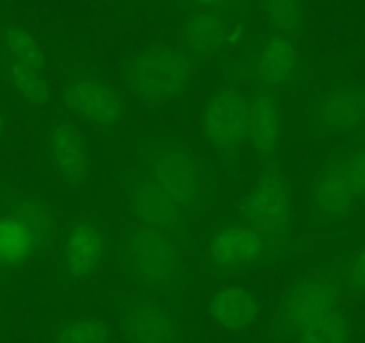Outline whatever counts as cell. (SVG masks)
Listing matches in <instances>:
<instances>
[{
	"label": "cell",
	"mask_w": 365,
	"mask_h": 343,
	"mask_svg": "<svg viewBox=\"0 0 365 343\" xmlns=\"http://www.w3.org/2000/svg\"><path fill=\"white\" fill-rule=\"evenodd\" d=\"M52 343H110V331L101 318L81 315L63 322L56 329Z\"/></svg>",
	"instance_id": "cell-19"
},
{
	"label": "cell",
	"mask_w": 365,
	"mask_h": 343,
	"mask_svg": "<svg viewBox=\"0 0 365 343\" xmlns=\"http://www.w3.org/2000/svg\"><path fill=\"white\" fill-rule=\"evenodd\" d=\"M317 122L329 134H351L365 124V88L342 86L317 104Z\"/></svg>",
	"instance_id": "cell-14"
},
{
	"label": "cell",
	"mask_w": 365,
	"mask_h": 343,
	"mask_svg": "<svg viewBox=\"0 0 365 343\" xmlns=\"http://www.w3.org/2000/svg\"><path fill=\"white\" fill-rule=\"evenodd\" d=\"M285 324L296 343H351L349 322L326 286L303 281L285 300Z\"/></svg>",
	"instance_id": "cell-3"
},
{
	"label": "cell",
	"mask_w": 365,
	"mask_h": 343,
	"mask_svg": "<svg viewBox=\"0 0 365 343\" xmlns=\"http://www.w3.org/2000/svg\"><path fill=\"white\" fill-rule=\"evenodd\" d=\"M194 83L192 59L170 45H150L128 56L120 65V84L131 99L163 106L187 95Z\"/></svg>",
	"instance_id": "cell-2"
},
{
	"label": "cell",
	"mask_w": 365,
	"mask_h": 343,
	"mask_svg": "<svg viewBox=\"0 0 365 343\" xmlns=\"http://www.w3.org/2000/svg\"><path fill=\"white\" fill-rule=\"evenodd\" d=\"M122 331L131 343H168L172 324L163 310L153 302H138L128 310Z\"/></svg>",
	"instance_id": "cell-18"
},
{
	"label": "cell",
	"mask_w": 365,
	"mask_h": 343,
	"mask_svg": "<svg viewBox=\"0 0 365 343\" xmlns=\"http://www.w3.org/2000/svg\"><path fill=\"white\" fill-rule=\"evenodd\" d=\"M63 102L76 120L96 129L117 127L125 117L122 97L93 77H81L65 86Z\"/></svg>",
	"instance_id": "cell-10"
},
{
	"label": "cell",
	"mask_w": 365,
	"mask_h": 343,
	"mask_svg": "<svg viewBox=\"0 0 365 343\" xmlns=\"http://www.w3.org/2000/svg\"><path fill=\"white\" fill-rule=\"evenodd\" d=\"M282 110L270 88L259 86L249 97V139L247 147L255 156L272 157L282 143Z\"/></svg>",
	"instance_id": "cell-12"
},
{
	"label": "cell",
	"mask_w": 365,
	"mask_h": 343,
	"mask_svg": "<svg viewBox=\"0 0 365 343\" xmlns=\"http://www.w3.org/2000/svg\"><path fill=\"white\" fill-rule=\"evenodd\" d=\"M4 48L9 75L20 99L41 107L48 99V83L43 52L36 38L24 27L11 23L4 31Z\"/></svg>",
	"instance_id": "cell-9"
},
{
	"label": "cell",
	"mask_w": 365,
	"mask_h": 343,
	"mask_svg": "<svg viewBox=\"0 0 365 343\" xmlns=\"http://www.w3.org/2000/svg\"><path fill=\"white\" fill-rule=\"evenodd\" d=\"M259 313L255 293L245 286H226L215 293L210 304V317L224 331L238 332L251 327Z\"/></svg>",
	"instance_id": "cell-16"
},
{
	"label": "cell",
	"mask_w": 365,
	"mask_h": 343,
	"mask_svg": "<svg viewBox=\"0 0 365 343\" xmlns=\"http://www.w3.org/2000/svg\"><path fill=\"white\" fill-rule=\"evenodd\" d=\"M43 159L52 183L63 191L86 184L91 172V150L86 136L68 120H56L45 129Z\"/></svg>",
	"instance_id": "cell-5"
},
{
	"label": "cell",
	"mask_w": 365,
	"mask_h": 343,
	"mask_svg": "<svg viewBox=\"0 0 365 343\" xmlns=\"http://www.w3.org/2000/svg\"><path fill=\"white\" fill-rule=\"evenodd\" d=\"M190 2L195 6V8L201 9V11L210 13V11H215V9L224 8L230 0H190Z\"/></svg>",
	"instance_id": "cell-24"
},
{
	"label": "cell",
	"mask_w": 365,
	"mask_h": 343,
	"mask_svg": "<svg viewBox=\"0 0 365 343\" xmlns=\"http://www.w3.org/2000/svg\"><path fill=\"white\" fill-rule=\"evenodd\" d=\"M242 211V222L255 227L267 243H276L289 233L292 223V186L279 174H267L247 195Z\"/></svg>",
	"instance_id": "cell-8"
},
{
	"label": "cell",
	"mask_w": 365,
	"mask_h": 343,
	"mask_svg": "<svg viewBox=\"0 0 365 343\" xmlns=\"http://www.w3.org/2000/svg\"><path fill=\"white\" fill-rule=\"evenodd\" d=\"M220 29L222 26L219 20L213 19L210 13H202L187 26L188 45L197 52L213 51L220 43Z\"/></svg>",
	"instance_id": "cell-21"
},
{
	"label": "cell",
	"mask_w": 365,
	"mask_h": 343,
	"mask_svg": "<svg viewBox=\"0 0 365 343\" xmlns=\"http://www.w3.org/2000/svg\"><path fill=\"white\" fill-rule=\"evenodd\" d=\"M344 285L356 295H365V245L351 255L342 270Z\"/></svg>",
	"instance_id": "cell-23"
},
{
	"label": "cell",
	"mask_w": 365,
	"mask_h": 343,
	"mask_svg": "<svg viewBox=\"0 0 365 343\" xmlns=\"http://www.w3.org/2000/svg\"><path fill=\"white\" fill-rule=\"evenodd\" d=\"M256 73L265 88H278L289 83L299 66V52L292 36L276 33L263 41L256 56Z\"/></svg>",
	"instance_id": "cell-15"
},
{
	"label": "cell",
	"mask_w": 365,
	"mask_h": 343,
	"mask_svg": "<svg viewBox=\"0 0 365 343\" xmlns=\"http://www.w3.org/2000/svg\"><path fill=\"white\" fill-rule=\"evenodd\" d=\"M267 241L255 227L245 222L231 223L213 236L210 255L222 268H244L263 258Z\"/></svg>",
	"instance_id": "cell-13"
},
{
	"label": "cell",
	"mask_w": 365,
	"mask_h": 343,
	"mask_svg": "<svg viewBox=\"0 0 365 343\" xmlns=\"http://www.w3.org/2000/svg\"><path fill=\"white\" fill-rule=\"evenodd\" d=\"M52 231V213L43 202L24 199L0 208V272L27 267Z\"/></svg>",
	"instance_id": "cell-4"
},
{
	"label": "cell",
	"mask_w": 365,
	"mask_h": 343,
	"mask_svg": "<svg viewBox=\"0 0 365 343\" xmlns=\"http://www.w3.org/2000/svg\"><path fill=\"white\" fill-rule=\"evenodd\" d=\"M131 215L138 226L174 231L187 227L202 202L199 167L178 150L154 156L129 194Z\"/></svg>",
	"instance_id": "cell-1"
},
{
	"label": "cell",
	"mask_w": 365,
	"mask_h": 343,
	"mask_svg": "<svg viewBox=\"0 0 365 343\" xmlns=\"http://www.w3.org/2000/svg\"><path fill=\"white\" fill-rule=\"evenodd\" d=\"M360 136H361V139H364V142H365V124L361 125V129H360Z\"/></svg>",
	"instance_id": "cell-26"
},
{
	"label": "cell",
	"mask_w": 365,
	"mask_h": 343,
	"mask_svg": "<svg viewBox=\"0 0 365 343\" xmlns=\"http://www.w3.org/2000/svg\"><path fill=\"white\" fill-rule=\"evenodd\" d=\"M312 208L324 218H342L349 215L356 202L351 197L340 172L339 161L326 164L312 183Z\"/></svg>",
	"instance_id": "cell-17"
},
{
	"label": "cell",
	"mask_w": 365,
	"mask_h": 343,
	"mask_svg": "<svg viewBox=\"0 0 365 343\" xmlns=\"http://www.w3.org/2000/svg\"><path fill=\"white\" fill-rule=\"evenodd\" d=\"M339 167L347 190L358 206L365 201V142L349 156L339 159Z\"/></svg>",
	"instance_id": "cell-22"
},
{
	"label": "cell",
	"mask_w": 365,
	"mask_h": 343,
	"mask_svg": "<svg viewBox=\"0 0 365 343\" xmlns=\"http://www.w3.org/2000/svg\"><path fill=\"white\" fill-rule=\"evenodd\" d=\"M4 132H6V117H4V111H2V106H0V139H2Z\"/></svg>",
	"instance_id": "cell-25"
},
{
	"label": "cell",
	"mask_w": 365,
	"mask_h": 343,
	"mask_svg": "<svg viewBox=\"0 0 365 343\" xmlns=\"http://www.w3.org/2000/svg\"><path fill=\"white\" fill-rule=\"evenodd\" d=\"M106 234L96 222H77L66 233L61 248V263L72 279H88L96 274L106 258Z\"/></svg>",
	"instance_id": "cell-11"
},
{
	"label": "cell",
	"mask_w": 365,
	"mask_h": 343,
	"mask_svg": "<svg viewBox=\"0 0 365 343\" xmlns=\"http://www.w3.org/2000/svg\"><path fill=\"white\" fill-rule=\"evenodd\" d=\"M267 13L270 22L276 26L278 33L297 36L304 31V0H265Z\"/></svg>",
	"instance_id": "cell-20"
},
{
	"label": "cell",
	"mask_w": 365,
	"mask_h": 343,
	"mask_svg": "<svg viewBox=\"0 0 365 343\" xmlns=\"http://www.w3.org/2000/svg\"><path fill=\"white\" fill-rule=\"evenodd\" d=\"M201 134L206 145L220 154H235L247 147V97L231 88L213 93L202 111Z\"/></svg>",
	"instance_id": "cell-7"
},
{
	"label": "cell",
	"mask_w": 365,
	"mask_h": 343,
	"mask_svg": "<svg viewBox=\"0 0 365 343\" xmlns=\"http://www.w3.org/2000/svg\"><path fill=\"white\" fill-rule=\"evenodd\" d=\"M125 261L138 281L167 286L181 270V248L170 231L138 226L125 241Z\"/></svg>",
	"instance_id": "cell-6"
}]
</instances>
